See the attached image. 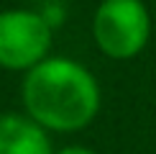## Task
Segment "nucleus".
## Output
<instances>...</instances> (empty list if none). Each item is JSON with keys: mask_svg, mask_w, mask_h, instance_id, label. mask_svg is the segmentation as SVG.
<instances>
[{"mask_svg": "<svg viewBox=\"0 0 156 154\" xmlns=\"http://www.w3.org/2000/svg\"><path fill=\"white\" fill-rule=\"evenodd\" d=\"M56 154H100V152L90 149V146H80V144H74V146H64V149H59Z\"/></svg>", "mask_w": 156, "mask_h": 154, "instance_id": "obj_5", "label": "nucleus"}, {"mask_svg": "<svg viewBox=\"0 0 156 154\" xmlns=\"http://www.w3.org/2000/svg\"><path fill=\"white\" fill-rule=\"evenodd\" d=\"M0 154H56L49 131L26 113L0 116Z\"/></svg>", "mask_w": 156, "mask_h": 154, "instance_id": "obj_4", "label": "nucleus"}, {"mask_svg": "<svg viewBox=\"0 0 156 154\" xmlns=\"http://www.w3.org/2000/svg\"><path fill=\"white\" fill-rule=\"evenodd\" d=\"M54 26L44 13L28 8L0 10V67L28 72L49 57Z\"/></svg>", "mask_w": 156, "mask_h": 154, "instance_id": "obj_3", "label": "nucleus"}, {"mask_svg": "<svg viewBox=\"0 0 156 154\" xmlns=\"http://www.w3.org/2000/svg\"><path fill=\"white\" fill-rule=\"evenodd\" d=\"M92 38L110 59H133L148 46L151 13L144 0H100L92 16Z\"/></svg>", "mask_w": 156, "mask_h": 154, "instance_id": "obj_2", "label": "nucleus"}, {"mask_svg": "<svg viewBox=\"0 0 156 154\" xmlns=\"http://www.w3.org/2000/svg\"><path fill=\"white\" fill-rule=\"evenodd\" d=\"M21 103L44 131L74 134L87 128L100 113L102 93L97 77L69 57H46L23 75Z\"/></svg>", "mask_w": 156, "mask_h": 154, "instance_id": "obj_1", "label": "nucleus"}]
</instances>
